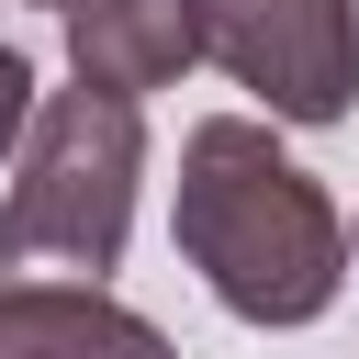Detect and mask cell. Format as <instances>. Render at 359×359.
Masks as SVG:
<instances>
[{
  "mask_svg": "<svg viewBox=\"0 0 359 359\" xmlns=\"http://www.w3.org/2000/svg\"><path fill=\"white\" fill-rule=\"evenodd\" d=\"M168 236H180V258L202 269V292L236 325H314L359 269L348 213L325 202V180L258 112H213V123L180 135Z\"/></svg>",
  "mask_w": 359,
  "mask_h": 359,
  "instance_id": "obj_1",
  "label": "cell"
},
{
  "mask_svg": "<svg viewBox=\"0 0 359 359\" xmlns=\"http://www.w3.org/2000/svg\"><path fill=\"white\" fill-rule=\"evenodd\" d=\"M135 180H146V101L90 79L45 90L0 191V280H112L135 236Z\"/></svg>",
  "mask_w": 359,
  "mask_h": 359,
  "instance_id": "obj_2",
  "label": "cell"
},
{
  "mask_svg": "<svg viewBox=\"0 0 359 359\" xmlns=\"http://www.w3.org/2000/svg\"><path fill=\"white\" fill-rule=\"evenodd\" d=\"M202 56L269 123L359 112V0H202Z\"/></svg>",
  "mask_w": 359,
  "mask_h": 359,
  "instance_id": "obj_3",
  "label": "cell"
},
{
  "mask_svg": "<svg viewBox=\"0 0 359 359\" xmlns=\"http://www.w3.org/2000/svg\"><path fill=\"white\" fill-rule=\"evenodd\" d=\"M67 79L157 101L202 67V0H67Z\"/></svg>",
  "mask_w": 359,
  "mask_h": 359,
  "instance_id": "obj_4",
  "label": "cell"
},
{
  "mask_svg": "<svg viewBox=\"0 0 359 359\" xmlns=\"http://www.w3.org/2000/svg\"><path fill=\"white\" fill-rule=\"evenodd\" d=\"M0 359H180L101 280H0Z\"/></svg>",
  "mask_w": 359,
  "mask_h": 359,
  "instance_id": "obj_5",
  "label": "cell"
},
{
  "mask_svg": "<svg viewBox=\"0 0 359 359\" xmlns=\"http://www.w3.org/2000/svg\"><path fill=\"white\" fill-rule=\"evenodd\" d=\"M34 112H45V79H34V56H22V45H0V168L22 157Z\"/></svg>",
  "mask_w": 359,
  "mask_h": 359,
  "instance_id": "obj_6",
  "label": "cell"
},
{
  "mask_svg": "<svg viewBox=\"0 0 359 359\" xmlns=\"http://www.w3.org/2000/svg\"><path fill=\"white\" fill-rule=\"evenodd\" d=\"M22 11H67V0H22Z\"/></svg>",
  "mask_w": 359,
  "mask_h": 359,
  "instance_id": "obj_7",
  "label": "cell"
},
{
  "mask_svg": "<svg viewBox=\"0 0 359 359\" xmlns=\"http://www.w3.org/2000/svg\"><path fill=\"white\" fill-rule=\"evenodd\" d=\"M348 236H359V224H348Z\"/></svg>",
  "mask_w": 359,
  "mask_h": 359,
  "instance_id": "obj_8",
  "label": "cell"
}]
</instances>
